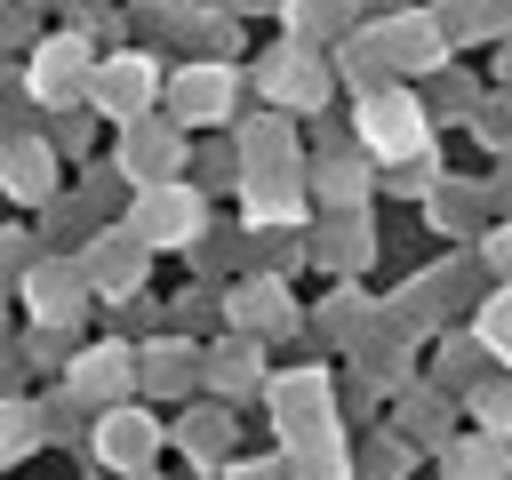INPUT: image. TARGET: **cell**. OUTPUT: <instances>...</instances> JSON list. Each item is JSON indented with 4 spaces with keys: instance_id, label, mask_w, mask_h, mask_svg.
I'll return each instance as SVG.
<instances>
[{
    "instance_id": "cell-1",
    "label": "cell",
    "mask_w": 512,
    "mask_h": 480,
    "mask_svg": "<svg viewBox=\"0 0 512 480\" xmlns=\"http://www.w3.org/2000/svg\"><path fill=\"white\" fill-rule=\"evenodd\" d=\"M488 336H496V344H512V304H496V312H488Z\"/></svg>"
}]
</instances>
